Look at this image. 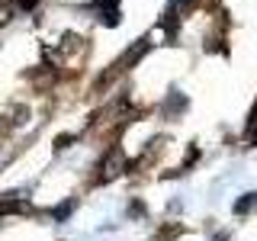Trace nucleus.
<instances>
[{
  "mask_svg": "<svg viewBox=\"0 0 257 241\" xmlns=\"http://www.w3.org/2000/svg\"><path fill=\"white\" fill-rule=\"evenodd\" d=\"M251 209H257V193H244V196L235 203V212L244 215V212H251Z\"/></svg>",
  "mask_w": 257,
  "mask_h": 241,
  "instance_id": "1",
  "label": "nucleus"
},
{
  "mask_svg": "<svg viewBox=\"0 0 257 241\" xmlns=\"http://www.w3.org/2000/svg\"><path fill=\"white\" fill-rule=\"evenodd\" d=\"M71 209H74V203H61L58 209H55V219H58V222H61V219H68V212H71Z\"/></svg>",
  "mask_w": 257,
  "mask_h": 241,
  "instance_id": "2",
  "label": "nucleus"
},
{
  "mask_svg": "<svg viewBox=\"0 0 257 241\" xmlns=\"http://www.w3.org/2000/svg\"><path fill=\"white\" fill-rule=\"evenodd\" d=\"M190 7H193V0H174V13H177V10L183 13V10H190Z\"/></svg>",
  "mask_w": 257,
  "mask_h": 241,
  "instance_id": "3",
  "label": "nucleus"
},
{
  "mask_svg": "<svg viewBox=\"0 0 257 241\" xmlns=\"http://www.w3.org/2000/svg\"><path fill=\"white\" fill-rule=\"evenodd\" d=\"M116 4H119V0H96L100 10H116Z\"/></svg>",
  "mask_w": 257,
  "mask_h": 241,
  "instance_id": "4",
  "label": "nucleus"
},
{
  "mask_svg": "<svg viewBox=\"0 0 257 241\" xmlns=\"http://www.w3.org/2000/svg\"><path fill=\"white\" fill-rule=\"evenodd\" d=\"M36 4H39V0H16V7H20V10H32Z\"/></svg>",
  "mask_w": 257,
  "mask_h": 241,
  "instance_id": "5",
  "label": "nucleus"
},
{
  "mask_svg": "<svg viewBox=\"0 0 257 241\" xmlns=\"http://www.w3.org/2000/svg\"><path fill=\"white\" fill-rule=\"evenodd\" d=\"M251 142H254V145H257V129H251Z\"/></svg>",
  "mask_w": 257,
  "mask_h": 241,
  "instance_id": "6",
  "label": "nucleus"
}]
</instances>
